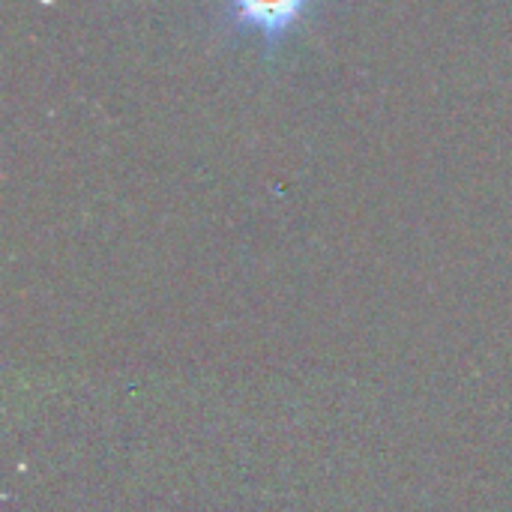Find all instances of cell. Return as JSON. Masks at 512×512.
Returning a JSON list of instances; mask_svg holds the SVG:
<instances>
[{"instance_id": "6da1fadb", "label": "cell", "mask_w": 512, "mask_h": 512, "mask_svg": "<svg viewBox=\"0 0 512 512\" xmlns=\"http://www.w3.org/2000/svg\"><path fill=\"white\" fill-rule=\"evenodd\" d=\"M318 0H222V15L237 33L258 36L276 51L312 12Z\"/></svg>"}]
</instances>
